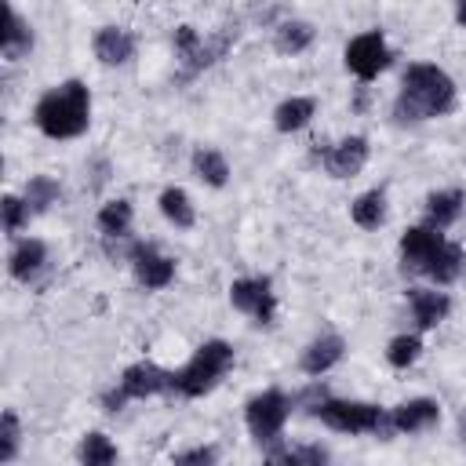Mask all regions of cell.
I'll list each match as a JSON object with an SVG mask.
<instances>
[{
  "label": "cell",
  "mask_w": 466,
  "mask_h": 466,
  "mask_svg": "<svg viewBox=\"0 0 466 466\" xmlns=\"http://www.w3.org/2000/svg\"><path fill=\"white\" fill-rule=\"evenodd\" d=\"M400 269L408 277H430L433 284H455L466 269V251L422 222L400 237Z\"/></svg>",
  "instance_id": "obj_1"
},
{
  "label": "cell",
  "mask_w": 466,
  "mask_h": 466,
  "mask_svg": "<svg viewBox=\"0 0 466 466\" xmlns=\"http://www.w3.org/2000/svg\"><path fill=\"white\" fill-rule=\"evenodd\" d=\"M455 109V80L433 62H411L400 76V95L393 102V116L400 124L433 120Z\"/></svg>",
  "instance_id": "obj_2"
},
{
  "label": "cell",
  "mask_w": 466,
  "mask_h": 466,
  "mask_svg": "<svg viewBox=\"0 0 466 466\" xmlns=\"http://www.w3.org/2000/svg\"><path fill=\"white\" fill-rule=\"evenodd\" d=\"M33 124L47 138H76L91 124V91L84 80H62L47 87L33 106Z\"/></svg>",
  "instance_id": "obj_3"
},
{
  "label": "cell",
  "mask_w": 466,
  "mask_h": 466,
  "mask_svg": "<svg viewBox=\"0 0 466 466\" xmlns=\"http://www.w3.org/2000/svg\"><path fill=\"white\" fill-rule=\"evenodd\" d=\"M229 368H233V346L226 339H208L197 346V353L178 371H171V393L204 397L226 379Z\"/></svg>",
  "instance_id": "obj_4"
},
{
  "label": "cell",
  "mask_w": 466,
  "mask_h": 466,
  "mask_svg": "<svg viewBox=\"0 0 466 466\" xmlns=\"http://www.w3.org/2000/svg\"><path fill=\"white\" fill-rule=\"evenodd\" d=\"M313 419H320L328 430L335 433H350V437H360V433H393L390 426V411L379 408V404H368V400H339V397H324L317 408H313Z\"/></svg>",
  "instance_id": "obj_5"
},
{
  "label": "cell",
  "mask_w": 466,
  "mask_h": 466,
  "mask_svg": "<svg viewBox=\"0 0 466 466\" xmlns=\"http://www.w3.org/2000/svg\"><path fill=\"white\" fill-rule=\"evenodd\" d=\"M171 44H175V58L182 62V73L186 76H197L208 66H215L218 58H226V51L237 44V25L233 29L222 25L218 33H208V36H200L193 25H178Z\"/></svg>",
  "instance_id": "obj_6"
},
{
  "label": "cell",
  "mask_w": 466,
  "mask_h": 466,
  "mask_svg": "<svg viewBox=\"0 0 466 466\" xmlns=\"http://www.w3.org/2000/svg\"><path fill=\"white\" fill-rule=\"evenodd\" d=\"M157 393H171V371H164L153 360H135V364L124 368L120 382L102 397V408L120 411L127 400H146V397H157Z\"/></svg>",
  "instance_id": "obj_7"
},
{
  "label": "cell",
  "mask_w": 466,
  "mask_h": 466,
  "mask_svg": "<svg viewBox=\"0 0 466 466\" xmlns=\"http://www.w3.org/2000/svg\"><path fill=\"white\" fill-rule=\"evenodd\" d=\"M291 408H295V400H291L284 390H262V393H255V397L244 404L248 433H251L258 444L269 448V444L280 437V430H284Z\"/></svg>",
  "instance_id": "obj_8"
},
{
  "label": "cell",
  "mask_w": 466,
  "mask_h": 466,
  "mask_svg": "<svg viewBox=\"0 0 466 466\" xmlns=\"http://www.w3.org/2000/svg\"><path fill=\"white\" fill-rule=\"evenodd\" d=\"M346 69L357 76V80H375L390 62H393V51H390V44H386V36H382V29H364V33H357L350 44H346Z\"/></svg>",
  "instance_id": "obj_9"
},
{
  "label": "cell",
  "mask_w": 466,
  "mask_h": 466,
  "mask_svg": "<svg viewBox=\"0 0 466 466\" xmlns=\"http://www.w3.org/2000/svg\"><path fill=\"white\" fill-rule=\"evenodd\" d=\"M229 302L233 309L248 313L255 324H273L277 317V295H273V284L269 277H240L229 284Z\"/></svg>",
  "instance_id": "obj_10"
},
{
  "label": "cell",
  "mask_w": 466,
  "mask_h": 466,
  "mask_svg": "<svg viewBox=\"0 0 466 466\" xmlns=\"http://www.w3.org/2000/svg\"><path fill=\"white\" fill-rule=\"evenodd\" d=\"M127 262H131L135 280H138L146 291H160V288H167V284L175 280V258L160 255L157 244H149V240H135V244L127 248Z\"/></svg>",
  "instance_id": "obj_11"
},
{
  "label": "cell",
  "mask_w": 466,
  "mask_h": 466,
  "mask_svg": "<svg viewBox=\"0 0 466 466\" xmlns=\"http://www.w3.org/2000/svg\"><path fill=\"white\" fill-rule=\"evenodd\" d=\"M317 160L324 164V171H328L331 178H353V175L368 164V138H364V135H350V138H342V142L320 149Z\"/></svg>",
  "instance_id": "obj_12"
},
{
  "label": "cell",
  "mask_w": 466,
  "mask_h": 466,
  "mask_svg": "<svg viewBox=\"0 0 466 466\" xmlns=\"http://www.w3.org/2000/svg\"><path fill=\"white\" fill-rule=\"evenodd\" d=\"M441 422V404L433 397H411L390 408V426L393 433H422Z\"/></svg>",
  "instance_id": "obj_13"
},
{
  "label": "cell",
  "mask_w": 466,
  "mask_h": 466,
  "mask_svg": "<svg viewBox=\"0 0 466 466\" xmlns=\"http://www.w3.org/2000/svg\"><path fill=\"white\" fill-rule=\"evenodd\" d=\"M342 353H346V339L335 335V331H324V335H317L313 342H306V350H302V357H299V368H302V375L320 379L324 371H331V368L342 360Z\"/></svg>",
  "instance_id": "obj_14"
},
{
  "label": "cell",
  "mask_w": 466,
  "mask_h": 466,
  "mask_svg": "<svg viewBox=\"0 0 466 466\" xmlns=\"http://www.w3.org/2000/svg\"><path fill=\"white\" fill-rule=\"evenodd\" d=\"M131 218H135L131 200H109V204H102V211H98V233H102L109 255H116V248L131 237Z\"/></svg>",
  "instance_id": "obj_15"
},
{
  "label": "cell",
  "mask_w": 466,
  "mask_h": 466,
  "mask_svg": "<svg viewBox=\"0 0 466 466\" xmlns=\"http://www.w3.org/2000/svg\"><path fill=\"white\" fill-rule=\"evenodd\" d=\"M44 266H47V244L36 240V237H22V240L11 248V255H7V269H11V277L22 280V284L36 280Z\"/></svg>",
  "instance_id": "obj_16"
},
{
  "label": "cell",
  "mask_w": 466,
  "mask_h": 466,
  "mask_svg": "<svg viewBox=\"0 0 466 466\" xmlns=\"http://www.w3.org/2000/svg\"><path fill=\"white\" fill-rule=\"evenodd\" d=\"M408 306H411V317H415L419 331H430L448 317L451 299L437 288H408Z\"/></svg>",
  "instance_id": "obj_17"
},
{
  "label": "cell",
  "mask_w": 466,
  "mask_h": 466,
  "mask_svg": "<svg viewBox=\"0 0 466 466\" xmlns=\"http://www.w3.org/2000/svg\"><path fill=\"white\" fill-rule=\"evenodd\" d=\"M91 47H95V58L102 66H124V62L135 58V36L127 29H120V25H102L95 33Z\"/></svg>",
  "instance_id": "obj_18"
},
{
  "label": "cell",
  "mask_w": 466,
  "mask_h": 466,
  "mask_svg": "<svg viewBox=\"0 0 466 466\" xmlns=\"http://www.w3.org/2000/svg\"><path fill=\"white\" fill-rule=\"evenodd\" d=\"M313 113H317V98H309V95H291V98H284V102L273 109V127H277L280 135L302 131V127L313 120Z\"/></svg>",
  "instance_id": "obj_19"
},
{
  "label": "cell",
  "mask_w": 466,
  "mask_h": 466,
  "mask_svg": "<svg viewBox=\"0 0 466 466\" xmlns=\"http://www.w3.org/2000/svg\"><path fill=\"white\" fill-rule=\"evenodd\" d=\"M462 204H466V197H462L459 189H437V193H430V197H426V208H422L426 226L448 229V226L462 215Z\"/></svg>",
  "instance_id": "obj_20"
},
{
  "label": "cell",
  "mask_w": 466,
  "mask_h": 466,
  "mask_svg": "<svg viewBox=\"0 0 466 466\" xmlns=\"http://www.w3.org/2000/svg\"><path fill=\"white\" fill-rule=\"evenodd\" d=\"M0 51H4L7 62H18V58H25L33 51V25L15 7H7V29H4Z\"/></svg>",
  "instance_id": "obj_21"
},
{
  "label": "cell",
  "mask_w": 466,
  "mask_h": 466,
  "mask_svg": "<svg viewBox=\"0 0 466 466\" xmlns=\"http://www.w3.org/2000/svg\"><path fill=\"white\" fill-rule=\"evenodd\" d=\"M193 175H197L204 186L222 189V186L229 182V160H226L218 149H211V146H197V149H193Z\"/></svg>",
  "instance_id": "obj_22"
},
{
  "label": "cell",
  "mask_w": 466,
  "mask_h": 466,
  "mask_svg": "<svg viewBox=\"0 0 466 466\" xmlns=\"http://www.w3.org/2000/svg\"><path fill=\"white\" fill-rule=\"evenodd\" d=\"M313 25L309 22H299V18H288V22H280L277 29H273V47H277V55H302L309 44H313Z\"/></svg>",
  "instance_id": "obj_23"
},
{
  "label": "cell",
  "mask_w": 466,
  "mask_h": 466,
  "mask_svg": "<svg viewBox=\"0 0 466 466\" xmlns=\"http://www.w3.org/2000/svg\"><path fill=\"white\" fill-rule=\"evenodd\" d=\"M160 215L175 226V229H189L193 222H197V211H193V200H189V193L182 189V186H167L164 193H160Z\"/></svg>",
  "instance_id": "obj_24"
},
{
  "label": "cell",
  "mask_w": 466,
  "mask_h": 466,
  "mask_svg": "<svg viewBox=\"0 0 466 466\" xmlns=\"http://www.w3.org/2000/svg\"><path fill=\"white\" fill-rule=\"evenodd\" d=\"M350 215L360 229H379L386 222V193L382 189H368L350 204Z\"/></svg>",
  "instance_id": "obj_25"
},
{
  "label": "cell",
  "mask_w": 466,
  "mask_h": 466,
  "mask_svg": "<svg viewBox=\"0 0 466 466\" xmlns=\"http://www.w3.org/2000/svg\"><path fill=\"white\" fill-rule=\"evenodd\" d=\"M25 200H29V208H33V215H40V211H47L51 204L62 200V186H58L55 178H47V175H33V178L25 182Z\"/></svg>",
  "instance_id": "obj_26"
},
{
  "label": "cell",
  "mask_w": 466,
  "mask_h": 466,
  "mask_svg": "<svg viewBox=\"0 0 466 466\" xmlns=\"http://www.w3.org/2000/svg\"><path fill=\"white\" fill-rule=\"evenodd\" d=\"M269 462H288V466H320L328 462V451L320 444H302V448H266Z\"/></svg>",
  "instance_id": "obj_27"
},
{
  "label": "cell",
  "mask_w": 466,
  "mask_h": 466,
  "mask_svg": "<svg viewBox=\"0 0 466 466\" xmlns=\"http://www.w3.org/2000/svg\"><path fill=\"white\" fill-rule=\"evenodd\" d=\"M80 462H87V466H109V462H116V444L106 437V433H87L84 441H80Z\"/></svg>",
  "instance_id": "obj_28"
},
{
  "label": "cell",
  "mask_w": 466,
  "mask_h": 466,
  "mask_svg": "<svg viewBox=\"0 0 466 466\" xmlns=\"http://www.w3.org/2000/svg\"><path fill=\"white\" fill-rule=\"evenodd\" d=\"M419 353H422V339H419V335H397V339H390V346H386V360H390L393 368L415 364Z\"/></svg>",
  "instance_id": "obj_29"
},
{
  "label": "cell",
  "mask_w": 466,
  "mask_h": 466,
  "mask_svg": "<svg viewBox=\"0 0 466 466\" xmlns=\"http://www.w3.org/2000/svg\"><path fill=\"white\" fill-rule=\"evenodd\" d=\"M18 441H22V422H18V415L7 408V411L0 415V462H11V459L18 455Z\"/></svg>",
  "instance_id": "obj_30"
},
{
  "label": "cell",
  "mask_w": 466,
  "mask_h": 466,
  "mask_svg": "<svg viewBox=\"0 0 466 466\" xmlns=\"http://www.w3.org/2000/svg\"><path fill=\"white\" fill-rule=\"evenodd\" d=\"M4 229L15 237V233H22V226L29 222V215H33V208H29V200L25 197H15V193H7L4 197Z\"/></svg>",
  "instance_id": "obj_31"
},
{
  "label": "cell",
  "mask_w": 466,
  "mask_h": 466,
  "mask_svg": "<svg viewBox=\"0 0 466 466\" xmlns=\"http://www.w3.org/2000/svg\"><path fill=\"white\" fill-rule=\"evenodd\" d=\"M218 451L215 448H189V451H178L175 455V466H189V462H215Z\"/></svg>",
  "instance_id": "obj_32"
},
{
  "label": "cell",
  "mask_w": 466,
  "mask_h": 466,
  "mask_svg": "<svg viewBox=\"0 0 466 466\" xmlns=\"http://www.w3.org/2000/svg\"><path fill=\"white\" fill-rule=\"evenodd\" d=\"M455 22L466 29V0H455Z\"/></svg>",
  "instance_id": "obj_33"
},
{
  "label": "cell",
  "mask_w": 466,
  "mask_h": 466,
  "mask_svg": "<svg viewBox=\"0 0 466 466\" xmlns=\"http://www.w3.org/2000/svg\"><path fill=\"white\" fill-rule=\"evenodd\" d=\"M459 433H462V441H466V415H462V422H459Z\"/></svg>",
  "instance_id": "obj_34"
}]
</instances>
